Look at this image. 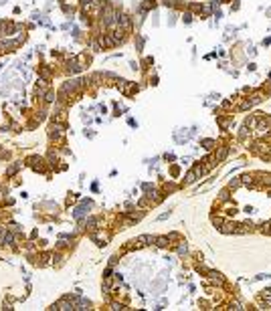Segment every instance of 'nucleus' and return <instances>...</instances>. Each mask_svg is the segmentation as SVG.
Returning a JSON list of instances; mask_svg holds the SVG:
<instances>
[{
    "mask_svg": "<svg viewBox=\"0 0 271 311\" xmlns=\"http://www.w3.org/2000/svg\"><path fill=\"white\" fill-rule=\"evenodd\" d=\"M49 135H51L53 139H57V142H61V139L65 138V127H63L61 123L55 121L53 125H51V129H49Z\"/></svg>",
    "mask_w": 271,
    "mask_h": 311,
    "instance_id": "f257e3e1",
    "label": "nucleus"
},
{
    "mask_svg": "<svg viewBox=\"0 0 271 311\" xmlns=\"http://www.w3.org/2000/svg\"><path fill=\"white\" fill-rule=\"evenodd\" d=\"M115 22H118V14H115L111 8L105 6V12H103V24H105V27H113Z\"/></svg>",
    "mask_w": 271,
    "mask_h": 311,
    "instance_id": "f03ea898",
    "label": "nucleus"
},
{
    "mask_svg": "<svg viewBox=\"0 0 271 311\" xmlns=\"http://www.w3.org/2000/svg\"><path fill=\"white\" fill-rule=\"evenodd\" d=\"M118 24H119V28H122V31H130V28H132V20H130V16H126V14H118Z\"/></svg>",
    "mask_w": 271,
    "mask_h": 311,
    "instance_id": "7ed1b4c3",
    "label": "nucleus"
},
{
    "mask_svg": "<svg viewBox=\"0 0 271 311\" xmlns=\"http://www.w3.org/2000/svg\"><path fill=\"white\" fill-rule=\"evenodd\" d=\"M218 231L225 232V234H233L235 231H237V222H223L221 226H218Z\"/></svg>",
    "mask_w": 271,
    "mask_h": 311,
    "instance_id": "20e7f679",
    "label": "nucleus"
},
{
    "mask_svg": "<svg viewBox=\"0 0 271 311\" xmlns=\"http://www.w3.org/2000/svg\"><path fill=\"white\" fill-rule=\"evenodd\" d=\"M28 166H33L34 170H38V172H43V170H45V166H43V160L41 158H31V160H28Z\"/></svg>",
    "mask_w": 271,
    "mask_h": 311,
    "instance_id": "39448f33",
    "label": "nucleus"
},
{
    "mask_svg": "<svg viewBox=\"0 0 271 311\" xmlns=\"http://www.w3.org/2000/svg\"><path fill=\"white\" fill-rule=\"evenodd\" d=\"M154 242V236H150V234H142V236H138V245L144 246V245H152Z\"/></svg>",
    "mask_w": 271,
    "mask_h": 311,
    "instance_id": "423d86ee",
    "label": "nucleus"
},
{
    "mask_svg": "<svg viewBox=\"0 0 271 311\" xmlns=\"http://www.w3.org/2000/svg\"><path fill=\"white\" fill-rule=\"evenodd\" d=\"M91 238H93V241H97V245H105L107 234H103V232H93V234H91Z\"/></svg>",
    "mask_w": 271,
    "mask_h": 311,
    "instance_id": "0eeeda50",
    "label": "nucleus"
},
{
    "mask_svg": "<svg viewBox=\"0 0 271 311\" xmlns=\"http://www.w3.org/2000/svg\"><path fill=\"white\" fill-rule=\"evenodd\" d=\"M154 241H156L158 246H168L170 245V238L168 236H158V238H154Z\"/></svg>",
    "mask_w": 271,
    "mask_h": 311,
    "instance_id": "6e6552de",
    "label": "nucleus"
},
{
    "mask_svg": "<svg viewBox=\"0 0 271 311\" xmlns=\"http://www.w3.org/2000/svg\"><path fill=\"white\" fill-rule=\"evenodd\" d=\"M227 154H229V148H221V150L217 152V162H223L227 158Z\"/></svg>",
    "mask_w": 271,
    "mask_h": 311,
    "instance_id": "1a4fd4ad",
    "label": "nucleus"
},
{
    "mask_svg": "<svg viewBox=\"0 0 271 311\" xmlns=\"http://www.w3.org/2000/svg\"><path fill=\"white\" fill-rule=\"evenodd\" d=\"M18 168H20L18 164H10V166L6 168V174H8V176H14V174L18 172Z\"/></svg>",
    "mask_w": 271,
    "mask_h": 311,
    "instance_id": "9d476101",
    "label": "nucleus"
},
{
    "mask_svg": "<svg viewBox=\"0 0 271 311\" xmlns=\"http://www.w3.org/2000/svg\"><path fill=\"white\" fill-rule=\"evenodd\" d=\"M55 99H57L55 91H47L45 93V101H47V103H55Z\"/></svg>",
    "mask_w": 271,
    "mask_h": 311,
    "instance_id": "9b49d317",
    "label": "nucleus"
},
{
    "mask_svg": "<svg viewBox=\"0 0 271 311\" xmlns=\"http://www.w3.org/2000/svg\"><path fill=\"white\" fill-rule=\"evenodd\" d=\"M196 176H198V174H196V170H192V172H188V174H186V184H192V182L196 180Z\"/></svg>",
    "mask_w": 271,
    "mask_h": 311,
    "instance_id": "f8f14e48",
    "label": "nucleus"
},
{
    "mask_svg": "<svg viewBox=\"0 0 271 311\" xmlns=\"http://www.w3.org/2000/svg\"><path fill=\"white\" fill-rule=\"evenodd\" d=\"M41 77H43V81H49V79H51V71H49V67H43V69H41Z\"/></svg>",
    "mask_w": 271,
    "mask_h": 311,
    "instance_id": "ddd939ff",
    "label": "nucleus"
},
{
    "mask_svg": "<svg viewBox=\"0 0 271 311\" xmlns=\"http://www.w3.org/2000/svg\"><path fill=\"white\" fill-rule=\"evenodd\" d=\"M208 275H210V279H213V281H217V283H223V277H221V275H218V273H217V271H210V273H208Z\"/></svg>",
    "mask_w": 271,
    "mask_h": 311,
    "instance_id": "4468645a",
    "label": "nucleus"
},
{
    "mask_svg": "<svg viewBox=\"0 0 271 311\" xmlns=\"http://www.w3.org/2000/svg\"><path fill=\"white\" fill-rule=\"evenodd\" d=\"M239 186H241V178H235V180H231L229 188H231V190H235V188H239Z\"/></svg>",
    "mask_w": 271,
    "mask_h": 311,
    "instance_id": "2eb2a0df",
    "label": "nucleus"
},
{
    "mask_svg": "<svg viewBox=\"0 0 271 311\" xmlns=\"http://www.w3.org/2000/svg\"><path fill=\"white\" fill-rule=\"evenodd\" d=\"M241 184L251 186V184H253V178H249V176H241Z\"/></svg>",
    "mask_w": 271,
    "mask_h": 311,
    "instance_id": "dca6fc26",
    "label": "nucleus"
},
{
    "mask_svg": "<svg viewBox=\"0 0 271 311\" xmlns=\"http://www.w3.org/2000/svg\"><path fill=\"white\" fill-rule=\"evenodd\" d=\"M261 232H263V234H271V222H265L263 226H261Z\"/></svg>",
    "mask_w": 271,
    "mask_h": 311,
    "instance_id": "f3484780",
    "label": "nucleus"
},
{
    "mask_svg": "<svg viewBox=\"0 0 271 311\" xmlns=\"http://www.w3.org/2000/svg\"><path fill=\"white\" fill-rule=\"evenodd\" d=\"M257 121H259L257 117H249V119H247V127H255V125H257Z\"/></svg>",
    "mask_w": 271,
    "mask_h": 311,
    "instance_id": "a211bd4d",
    "label": "nucleus"
},
{
    "mask_svg": "<svg viewBox=\"0 0 271 311\" xmlns=\"http://www.w3.org/2000/svg\"><path fill=\"white\" fill-rule=\"evenodd\" d=\"M103 289H105V291H109V289H111V279H109V277H105V281H103Z\"/></svg>",
    "mask_w": 271,
    "mask_h": 311,
    "instance_id": "6ab92c4d",
    "label": "nucleus"
},
{
    "mask_svg": "<svg viewBox=\"0 0 271 311\" xmlns=\"http://www.w3.org/2000/svg\"><path fill=\"white\" fill-rule=\"evenodd\" d=\"M223 222H225V220H223L221 216H213V224H217V226H221Z\"/></svg>",
    "mask_w": 271,
    "mask_h": 311,
    "instance_id": "aec40b11",
    "label": "nucleus"
},
{
    "mask_svg": "<svg viewBox=\"0 0 271 311\" xmlns=\"http://www.w3.org/2000/svg\"><path fill=\"white\" fill-rule=\"evenodd\" d=\"M186 250H188V246H186V242H182V245L178 246V253L180 255H186Z\"/></svg>",
    "mask_w": 271,
    "mask_h": 311,
    "instance_id": "412c9836",
    "label": "nucleus"
},
{
    "mask_svg": "<svg viewBox=\"0 0 271 311\" xmlns=\"http://www.w3.org/2000/svg\"><path fill=\"white\" fill-rule=\"evenodd\" d=\"M203 143H204V148H206V150H210V148H213V143H214V142H213V139H204V142H203Z\"/></svg>",
    "mask_w": 271,
    "mask_h": 311,
    "instance_id": "4be33fe9",
    "label": "nucleus"
},
{
    "mask_svg": "<svg viewBox=\"0 0 271 311\" xmlns=\"http://www.w3.org/2000/svg\"><path fill=\"white\" fill-rule=\"evenodd\" d=\"M227 198H229V190H223V192H221V200H227Z\"/></svg>",
    "mask_w": 271,
    "mask_h": 311,
    "instance_id": "5701e85b",
    "label": "nucleus"
},
{
    "mask_svg": "<svg viewBox=\"0 0 271 311\" xmlns=\"http://www.w3.org/2000/svg\"><path fill=\"white\" fill-rule=\"evenodd\" d=\"M231 309H235V311H241L243 307H241V303H233V305H231Z\"/></svg>",
    "mask_w": 271,
    "mask_h": 311,
    "instance_id": "b1692460",
    "label": "nucleus"
},
{
    "mask_svg": "<svg viewBox=\"0 0 271 311\" xmlns=\"http://www.w3.org/2000/svg\"><path fill=\"white\" fill-rule=\"evenodd\" d=\"M10 231H12V232H18V231H20L18 224H10Z\"/></svg>",
    "mask_w": 271,
    "mask_h": 311,
    "instance_id": "393cba45",
    "label": "nucleus"
},
{
    "mask_svg": "<svg viewBox=\"0 0 271 311\" xmlns=\"http://www.w3.org/2000/svg\"><path fill=\"white\" fill-rule=\"evenodd\" d=\"M144 190H146V192H152L154 188H152V186H150V184H144Z\"/></svg>",
    "mask_w": 271,
    "mask_h": 311,
    "instance_id": "a878e982",
    "label": "nucleus"
},
{
    "mask_svg": "<svg viewBox=\"0 0 271 311\" xmlns=\"http://www.w3.org/2000/svg\"><path fill=\"white\" fill-rule=\"evenodd\" d=\"M111 309H126V307H122L119 303H113V305H111Z\"/></svg>",
    "mask_w": 271,
    "mask_h": 311,
    "instance_id": "bb28decb",
    "label": "nucleus"
},
{
    "mask_svg": "<svg viewBox=\"0 0 271 311\" xmlns=\"http://www.w3.org/2000/svg\"><path fill=\"white\" fill-rule=\"evenodd\" d=\"M0 158H4V160H6V158H8V152H4V150H0Z\"/></svg>",
    "mask_w": 271,
    "mask_h": 311,
    "instance_id": "cd10ccee",
    "label": "nucleus"
},
{
    "mask_svg": "<svg viewBox=\"0 0 271 311\" xmlns=\"http://www.w3.org/2000/svg\"><path fill=\"white\" fill-rule=\"evenodd\" d=\"M83 2V6H89V4H93V0H81Z\"/></svg>",
    "mask_w": 271,
    "mask_h": 311,
    "instance_id": "c85d7f7f",
    "label": "nucleus"
},
{
    "mask_svg": "<svg viewBox=\"0 0 271 311\" xmlns=\"http://www.w3.org/2000/svg\"><path fill=\"white\" fill-rule=\"evenodd\" d=\"M269 79H271V73H269Z\"/></svg>",
    "mask_w": 271,
    "mask_h": 311,
    "instance_id": "c756f323",
    "label": "nucleus"
}]
</instances>
